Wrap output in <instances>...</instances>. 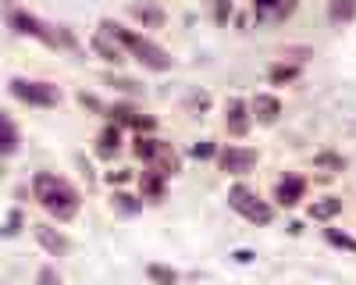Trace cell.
Masks as SVG:
<instances>
[{
  "label": "cell",
  "mask_w": 356,
  "mask_h": 285,
  "mask_svg": "<svg viewBox=\"0 0 356 285\" xmlns=\"http://www.w3.org/2000/svg\"><path fill=\"white\" fill-rule=\"evenodd\" d=\"M33 196H36V204L57 221H72L82 207L79 189L61 175H50V171H40V175L33 179Z\"/></svg>",
  "instance_id": "1"
},
{
  "label": "cell",
  "mask_w": 356,
  "mask_h": 285,
  "mask_svg": "<svg viewBox=\"0 0 356 285\" xmlns=\"http://www.w3.org/2000/svg\"><path fill=\"white\" fill-rule=\"evenodd\" d=\"M100 25L107 28L118 43H122L125 54L136 57L143 68H150V72H171V54H168L164 47H157L150 36L136 33V28H125V25H118V22H100Z\"/></svg>",
  "instance_id": "2"
},
{
  "label": "cell",
  "mask_w": 356,
  "mask_h": 285,
  "mask_svg": "<svg viewBox=\"0 0 356 285\" xmlns=\"http://www.w3.org/2000/svg\"><path fill=\"white\" fill-rule=\"evenodd\" d=\"M132 154H136L146 168H154L157 175H164V179H171V175H178V171H182V157L175 154L171 142H164V139H157V136H136Z\"/></svg>",
  "instance_id": "3"
},
{
  "label": "cell",
  "mask_w": 356,
  "mask_h": 285,
  "mask_svg": "<svg viewBox=\"0 0 356 285\" xmlns=\"http://www.w3.org/2000/svg\"><path fill=\"white\" fill-rule=\"evenodd\" d=\"M11 28H15V33H22V36H33V40L47 43V47H75L68 28H54L43 18L29 15V11H11Z\"/></svg>",
  "instance_id": "4"
},
{
  "label": "cell",
  "mask_w": 356,
  "mask_h": 285,
  "mask_svg": "<svg viewBox=\"0 0 356 285\" xmlns=\"http://www.w3.org/2000/svg\"><path fill=\"white\" fill-rule=\"evenodd\" d=\"M228 207L253 225H271V218H275V207L267 204V200H260L250 186H232L228 189Z\"/></svg>",
  "instance_id": "5"
},
{
  "label": "cell",
  "mask_w": 356,
  "mask_h": 285,
  "mask_svg": "<svg viewBox=\"0 0 356 285\" xmlns=\"http://www.w3.org/2000/svg\"><path fill=\"white\" fill-rule=\"evenodd\" d=\"M11 93L29 107H57L61 104V90L54 82H40V79H11Z\"/></svg>",
  "instance_id": "6"
},
{
  "label": "cell",
  "mask_w": 356,
  "mask_h": 285,
  "mask_svg": "<svg viewBox=\"0 0 356 285\" xmlns=\"http://www.w3.org/2000/svg\"><path fill=\"white\" fill-rule=\"evenodd\" d=\"M218 161H221L225 175H250V171L257 168V161H260V154L253 147H239V142H232V147L221 150Z\"/></svg>",
  "instance_id": "7"
},
{
  "label": "cell",
  "mask_w": 356,
  "mask_h": 285,
  "mask_svg": "<svg viewBox=\"0 0 356 285\" xmlns=\"http://www.w3.org/2000/svg\"><path fill=\"white\" fill-rule=\"evenodd\" d=\"M250 125H253L250 104H246V100H239V97H232V100L225 104V129H228V136L243 139V136L250 132Z\"/></svg>",
  "instance_id": "8"
},
{
  "label": "cell",
  "mask_w": 356,
  "mask_h": 285,
  "mask_svg": "<svg viewBox=\"0 0 356 285\" xmlns=\"http://www.w3.org/2000/svg\"><path fill=\"white\" fill-rule=\"evenodd\" d=\"M307 196V179L303 175H285L275 182V204L278 207H296Z\"/></svg>",
  "instance_id": "9"
},
{
  "label": "cell",
  "mask_w": 356,
  "mask_h": 285,
  "mask_svg": "<svg viewBox=\"0 0 356 285\" xmlns=\"http://www.w3.org/2000/svg\"><path fill=\"white\" fill-rule=\"evenodd\" d=\"M107 114L114 118V125H118V129H122V125H132L139 136H143V132H154V125H157L154 118H146V114H139L132 104H114Z\"/></svg>",
  "instance_id": "10"
},
{
  "label": "cell",
  "mask_w": 356,
  "mask_h": 285,
  "mask_svg": "<svg viewBox=\"0 0 356 285\" xmlns=\"http://www.w3.org/2000/svg\"><path fill=\"white\" fill-rule=\"evenodd\" d=\"M296 11V0H253L257 22H285Z\"/></svg>",
  "instance_id": "11"
},
{
  "label": "cell",
  "mask_w": 356,
  "mask_h": 285,
  "mask_svg": "<svg viewBox=\"0 0 356 285\" xmlns=\"http://www.w3.org/2000/svg\"><path fill=\"white\" fill-rule=\"evenodd\" d=\"M250 114L257 122H264V125H275L282 118V100L275 93H257L253 104H250Z\"/></svg>",
  "instance_id": "12"
},
{
  "label": "cell",
  "mask_w": 356,
  "mask_h": 285,
  "mask_svg": "<svg viewBox=\"0 0 356 285\" xmlns=\"http://www.w3.org/2000/svg\"><path fill=\"white\" fill-rule=\"evenodd\" d=\"M93 50L104 57L107 65H122V61H125V50H122V43H118V40L107 33L104 25H100L97 33H93Z\"/></svg>",
  "instance_id": "13"
},
{
  "label": "cell",
  "mask_w": 356,
  "mask_h": 285,
  "mask_svg": "<svg viewBox=\"0 0 356 285\" xmlns=\"http://www.w3.org/2000/svg\"><path fill=\"white\" fill-rule=\"evenodd\" d=\"M33 236L40 239V246L50 253V256H65L68 253V239L61 236V232H57V228H50V225H33Z\"/></svg>",
  "instance_id": "14"
},
{
  "label": "cell",
  "mask_w": 356,
  "mask_h": 285,
  "mask_svg": "<svg viewBox=\"0 0 356 285\" xmlns=\"http://www.w3.org/2000/svg\"><path fill=\"white\" fill-rule=\"evenodd\" d=\"M18 147H22L18 125L11 122V114H8V111H0V157H11V154H18Z\"/></svg>",
  "instance_id": "15"
},
{
  "label": "cell",
  "mask_w": 356,
  "mask_h": 285,
  "mask_svg": "<svg viewBox=\"0 0 356 285\" xmlns=\"http://www.w3.org/2000/svg\"><path fill=\"white\" fill-rule=\"evenodd\" d=\"M129 11H132V18H136L143 28H161V25H164V11H161L157 4H132Z\"/></svg>",
  "instance_id": "16"
},
{
  "label": "cell",
  "mask_w": 356,
  "mask_h": 285,
  "mask_svg": "<svg viewBox=\"0 0 356 285\" xmlns=\"http://www.w3.org/2000/svg\"><path fill=\"white\" fill-rule=\"evenodd\" d=\"M342 214V200L339 196H324V200H314L310 204V218L314 221H332Z\"/></svg>",
  "instance_id": "17"
},
{
  "label": "cell",
  "mask_w": 356,
  "mask_h": 285,
  "mask_svg": "<svg viewBox=\"0 0 356 285\" xmlns=\"http://www.w3.org/2000/svg\"><path fill=\"white\" fill-rule=\"evenodd\" d=\"M118 150H122V129L111 122V125L100 132V139H97V154H100V157H114Z\"/></svg>",
  "instance_id": "18"
},
{
  "label": "cell",
  "mask_w": 356,
  "mask_h": 285,
  "mask_svg": "<svg viewBox=\"0 0 356 285\" xmlns=\"http://www.w3.org/2000/svg\"><path fill=\"white\" fill-rule=\"evenodd\" d=\"M356 18V0H328V22L332 25H346Z\"/></svg>",
  "instance_id": "19"
},
{
  "label": "cell",
  "mask_w": 356,
  "mask_h": 285,
  "mask_svg": "<svg viewBox=\"0 0 356 285\" xmlns=\"http://www.w3.org/2000/svg\"><path fill=\"white\" fill-rule=\"evenodd\" d=\"M139 189L143 196H150V200H161L164 196V175H157V171H143V179H139Z\"/></svg>",
  "instance_id": "20"
},
{
  "label": "cell",
  "mask_w": 356,
  "mask_h": 285,
  "mask_svg": "<svg viewBox=\"0 0 356 285\" xmlns=\"http://www.w3.org/2000/svg\"><path fill=\"white\" fill-rule=\"evenodd\" d=\"M146 278H150L154 285H178V271L164 268V264H146Z\"/></svg>",
  "instance_id": "21"
},
{
  "label": "cell",
  "mask_w": 356,
  "mask_h": 285,
  "mask_svg": "<svg viewBox=\"0 0 356 285\" xmlns=\"http://www.w3.org/2000/svg\"><path fill=\"white\" fill-rule=\"evenodd\" d=\"M324 239H328L332 246L346 250V253H356V239L349 232H339V228H324Z\"/></svg>",
  "instance_id": "22"
},
{
  "label": "cell",
  "mask_w": 356,
  "mask_h": 285,
  "mask_svg": "<svg viewBox=\"0 0 356 285\" xmlns=\"http://www.w3.org/2000/svg\"><path fill=\"white\" fill-rule=\"evenodd\" d=\"M296 75H300V68H296V65H275V68H271V82H275V86H285V82H292Z\"/></svg>",
  "instance_id": "23"
},
{
  "label": "cell",
  "mask_w": 356,
  "mask_h": 285,
  "mask_svg": "<svg viewBox=\"0 0 356 285\" xmlns=\"http://www.w3.org/2000/svg\"><path fill=\"white\" fill-rule=\"evenodd\" d=\"M314 164H317V168H328L332 175H335V171H342V168H346V161H342L339 154H317V157H314Z\"/></svg>",
  "instance_id": "24"
},
{
  "label": "cell",
  "mask_w": 356,
  "mask_h": 285,
  "mask_svg": "<svg viewBox=\"0 0 356 285\" xmlns=\"http://www.w3.org/2000/svg\"><path fill=\"white\" fill-rule=\"evenodd\" d=\"M193 157L196 161H211V157H218V147H214L211 139H200L196 147H193Z\"/></svg>",
  "instance_id": "25"
},
{
  "label": "cell",
  "mask_w": 356,
  "mask_h": 285,
  "mask_svg": "<svg viewBox=\"0 0 356 285\" xmlns=\"http://www.w3.org/2000/svg\"><path fill=\"white\" fill-rule=\"evenodd\" d=\"M214 4V22L218 25H228V18H232V0H211Z\"/></svg>",
  "instance_id": "26"
},
{
  "label": "cell",
  "mask_w": 356,
  "mask_h": 285,
  "mask_svg": "<svg viewBox=\"0 0 356 285\" xmlns=\"http://www.w3.org/2000/svg\"><path fill=\"white\" fill-rule=\"evenodd\" d=\"M40 285H61V275H57L54 268H43L40 271Z\"/></svg>",
  "instance_id": "27"
},
{
  "label": "cell",
  "mask_w": 356,
  "mask_h": 285,
  "mask_svg": "<svg viewBox=\"0 0 356 285\" xmlns=\"http://www.w3.org/2000/svg\"><path fill=\"white\" fill-rule=\"evenodd\" d=\"M114 86H118V90H125V93H139V86H136V82H129V79H118Z\"/></svg>",
  "instance_id": "28"
},
{
  "label": "cell",
  "mask_w": 356,
  "mask_h": 285,
  "mask_svg": "<svg viewBox=\"0 0 356 285\" xmlns=\"http://www.w3.org/2000/svg\"><path fill=\"white\" fill-rule=\"evenodd\" d=\"M235 261H239V264H250L253 253H250V250H239V253H235Z\"/></svg>",
  "instance_id": "29"
}]
</instances>
